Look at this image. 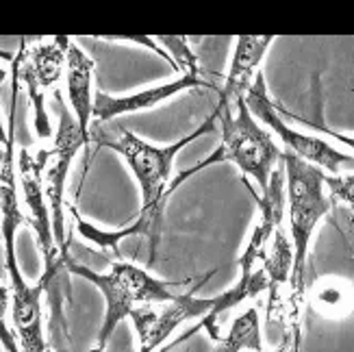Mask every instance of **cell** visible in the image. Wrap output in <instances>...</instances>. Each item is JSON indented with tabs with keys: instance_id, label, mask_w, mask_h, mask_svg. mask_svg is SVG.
I'll use <instances>...</instances> for the list:
<instances>
[{
	"instance_id": "cell-20",
	"label": "cell",
	"mask_w": 354,
	"mask_h": 352,
	"mask_svg": "<svg viewBox=\"0 0 354 352\" xmlns=\"http://www.w3.org/2000/svg\"><path fill=\"white\" fill-rule=\"evenodd\" d=\"M0 57H3L5 61H13V57H15V55H11V53H5V50H0Z\"/></svg>"
},
{
	"instance_id": "cell-10",
	"label": "cell",
	"mask_w": 354,
	"mask_h": 352,
	"mask_svg": "<svg viewBox=\"0 0 354 352\" xmlns=\"http://www.w3.org/2000/svg\"><path fill=\"white\" fill-rule=\"evenodd\" d=\"M192 87H211V85L205 83L198 74H183L172 83L150 87L144 91H135V94H129V96H109V94H104V91H96L91 120L106 122V120H115L124 113L152 109V106H157L159 102L180 94L183 89H192Z\"/></svg>"
},
{
	"instance_id": "cell-15",
	"label": "cell",
	"mask_w": 354,
	"mask_h": 352,
	"mask_svg": "<svg viewBox=\"0 0 354 352\" xmlns=\"http://www.w3.org/2000/svg\"><path fill=\"white\" fill-rule=\"evenodd\" d=\"M167 50L172 53V64L174 70H180L183 74H198V61L196 55L189 48L187 37H176V35H161L157 37Z\"/></svg>"
},
{
	"instance_id": "cell-13",
	"label": "cell",
	"mask_w": 354,
	"mask_h": 352,
	"mask_svg": "<svg viewBox=\"0 0 354 352\" xmlns=\"http://www.w3.org/2000/svg\"><path fill=\"white\" fill-rule=\"evenodd\" d=\"M241 350L266 352L263 337H261V319L254 307L245 309L235 317L228 335L222 337L220 346L215 348V352H241Z\"/></svg>"
},
{
	"instance_id": "cell-21",
	"label": "cell",
	"mask_w": 354,
	"mask_h": 352,
	"mask_svg": "<svg viewBox=\"0 0 354 352\" xmlns=\"http://www.w3.org/2000/svg\"><path fill=\"white\" fill-rule=\"evenodd\" d=\"M0 350H3V346H0Z\"/></svg>"
},
{
	"instance_id": "cell-1",
	"label": "cell",
	"mask_w": 354,
	"mask_h": 352,
	"mask_svg": "<svg viewBox=\"0 0 354 352\" xmlns=\"http://www.w3.org/2000/svg\"><path fill=\"white\" fill-rule=\"evenodd\" d=\"M209 131H215V115L207 118V122L198 131H194V135L183 137L180 142L170 144V146H152L144 140H140L137 135H133L129 129H124L115 120H91L89 124V142L102 146V148H111L118 155L124 157V161L129 163L131 172L135 174L137 183H140L142 189V211L137 222H133L131 226L122 228V231L115 233H104L98 231L94 224L85 222L79 211H74V222L79 233L94 241L96 246L113 250L115 254H120V241L127 239L131 235H142L148 239V248H150V257H148V266L155 263L157 259V248H159V239H161V220H163V211L165 205L170 201V196L174 194V189L180 185L183 180H187L189 176H194L196 172L205 170L207 165L213 163V159H205L203 163H198L194 170L183 172L180 176H176V180L172 178V163L174 157L180 152L183 146L192 144L196 137L205 135Z\"/></svg>"
},
{
	"instance_id": "cell-18",
	"label": "cell",
	"mask_w": 354,
	"mask_h": 352,
	"mask_svg": "<svg viewBox=\"0 0 354 352\" xmlns=\"http://www.w3.org/2000/svg\"><path fill=\"white\" fill-rule=\"evenodd\" d=\"M13 76V89H11V120H9V133L7 129L3 127V118H0V146L5 148H11L13 150V127H15V102H18V85H20V79L18 74L11 72Z\"/></svg>"
},
{
	"instance_id": "cell-12",
	"label": "cell",
	"mask_w": 354,
	"mask_h": 352,
	"mask_svg": "<svg viewBox=\"0 0 354 352\" xmlns=\"http://www.w3.org/2000/svg\"><path fill=\"white\" fill-rule=\"evenodd\" d=\"M91 74H94V59H89L72 39L66 48V91L68 102L72 106V115L85 135L89 146V124L91 109H94V91H91Z\"/></svg>"
},
{
	"instance_id": "cell-5",
	"label": "cell",
	"mask_w": 354,
	"mask_h": 352,
	"mask_svg": "<svg viewBox=\"0 0 354 352\" xmlns=\"http://www.w3.org/2000/svg\"><path fill=\"white\" fill-rule=\"evenodd\" d=\"M213 115L222 122V146L211 155L213 163L233 161L243 176H252L261 192H266L274 167L283 161V152L272 135L257 124L243 98L235 106L215 109Z\"/></svg>"
},
{
	"instance_id": "cell-7",
	"label": "cell",
	"mask_w": 354,
	"mask_h": 352,
	"mask_svg": "<svg viewBox=\"0 0 354 352\" xmlns=\"http://www.w3.org/2000/svg\"><path fill=\"white\" fill-rule=\"evenodd\" d=\"M245 106L252 113V118L261 120L263 124H268L276 135L281 137V142L285 144V152H291L298 159L311 163L319 170H328L330 174H339L344 167H350L352 170V155H346V152H339L337 148H333L330 144H326L324 140H317V137L298 133L294 129H289L285 122L281 120L279 111H276L274 102L268 96L266 89V81L263 74H257L254 83L250 85L248 94H245Z\"/></svg>"
},
{
	"instance_id": "cell-19",
	"label": "cell",
	"mask_w": 354,
	"mask_h": 352,
	"mask_svg": "<svg viewBox=\"0 0 354 352\" xmlns=\"http://www.w3.org/2000/svg\"><path fill=\"white\" fill-rule=\"evenodd\" d=\"M0 185H15L13 180V155L5 146H0Z\"/></svg>"
},
{
	"instance_id": "cell-16",
	"label": "cell",
	"mask_w": 354,
	"mask_h": 352,
	"mask_svg": "<svg viewBox=\"0 0 354 352\" xmlns=\"http://www.w3.org/2000/svg\"><path fill=\"white\" fill-rule=\"evenodd\" d=\"M9 287L5 285H0V346H3L7 352H20L18 346H15V337L9 333L7 324H5V311L9 307Z\"/></svg>"
},
{
	"instance_id": "cell-4",
	"label": "cell",
	"mask_w": 354,
	"mask_h": 352,
	"mask_svg": "<svg viewBox=\"0 0 354 352\" xmlns=\"http://www.w3.org/2000/svg\"><path fill=\"white\" fill-rule=\"evenodd\" d=\"M26 222L20 211L15 185H0V233L5 246V268L9 272V292H11V319L15 333L20 335L22 352H46V340L41 333V296L44 285L30 287L18 268L15 257V233Z\"/></svg>"
},
{
	"instance_id": "cell-9",
	"label": "cell",
	"mask_w": 354,
	"mask_h": 352,
	"mask_svg": "<svg viewBox=\"0 0 354 352\" xmlns=\"http://www.w3.org/2000/svg\"><path fill=\"white\" fill-rule=\"evenodd\" d=\"M209 277L211 274L203 277V281L194 287V292L205 281H209ZM194 292L176 296L172 302H167V307L159 313H155L148 307H137L131 311L129 317L133 319L137 335H140V352H152L155 348H159L167 337H170L176 326L187 322V319L207 315L215 309L218 296L215 298H196Z\"/></svg>"
},
{
	"instance_id": "cell-6",
	"label": "cell",
	"mask_w": 354,
	"mask_h": 352,
	"mask_svg": "<svg viewBox=\"0 0 354 352\" xmlns=\"http://www.w3.org/2000/svg\"><path fill=\"white\" fill-rule=\"evenodd\" d=\"M20 53L13 57L11 70H15L18 79L26 85L28 98L35 113V131L41 140H48L53 135L50 122L44 109V96L50 87H55L66 70V48L70 37H55L50 41H37L28 48L30 37L22 39Z\"/></svg>"
},
{
	"instance_id": "cell-3",
	"label": "cell",
	"mask_w": 354,
	"mask_h": 352,
	"mask_svg": "<svg viewBox=\"0 0 354 352\" xmlns=\"http://www.w3.org/2000/svg\"><path fill=\"white\" fill-rule=\"evenodd\" d=\"M285 167V187H287V207H289V228L294 239V287L298 294L304 292V270L309 241L315 226L326 213L335 207V198L326 194V174L319 167L298 159L291 152H283Z\"/></svg>"
},
{
	"instance_id": "cell-8",
	"label": "cell",
	"mask_w": 354,
	"mask_h": 352,
	"mask_svg": "<svg viewBox=\"0 0 354 352\" xmlns=\"http://www.w3.org/2000/svg\"><path fill=\"white\" fill-rule=\"evenodd\" d=\"M55 100L59 104V129L55 135V142L50 148V159L44 170V194L46 205L50 211V224H53V237L57 248L68 254L66 250V235H64V192H66V178L70 172V165L83 146H87L85 135L81 133L79 124L72 115V111L66 106L64 98L55 94Z\"/></svg>"
},
{
	"instance_id": "cell-11",
	"label": "cell",
	"mask_w": 354,
	"mask_h": 352,
	"mask_svg": "<svg viewBox=\"0 0 354 352\" xmlns=\"http://www.w3.org/2000/svg\"><path fill=\"white\" fill-rule=\"evenodd\" d=\"M274 41L272 35H239L233 64L228 70V79L224 89L220 91L218 109L222 106H235L239 98H245L250 85L254 83L259 74V64L263 61L270 44Z\"/></svg>"
},
{
	"instance_id": "cell-2",
	"label": "cell",
	"mask_w": 354,
	"mask_h": 352,
	"mask_svg": "<svg viewBox=\"0 0 354 352\" xmlns=\"http://www.w3.org/2000/svg\"><path fill=\"white\" fill-rule=\"evenodd\" d=\"M66 268L70 274H76V277L87 279L91 285H96L104 296L106 311H104V319L98 333L96 352H104L106 342L111 340V335L115 333L120 322L124 317H129L133 309L146 307V304H152V302L167 304L178 296L172 292V285L176 283L159 281L155 277H150L146 270L137 268L133 263L118 261L111 266V272L98 274L91 268L76 263L70 257H66Z\"/></svg>"
},
{
	"instance_id": "cell-17",
	"label": "cell",
	"mask_w": 354,
	"mask_h": 352,
	"mask_svg": "<svg viewBox=\"0 0 354 352\" xmlns=\"http://www.w3.org/2000/svg\"><path fill=\"white\" fill-rule=\"evenodd\" d=\"M326 187H328V194L335 198V203L344 201V203L352 205V192H354L352 172H350V176H344V178H337V176H328L326 174Z\"/></svg>"
},
{
	"instance_id": "cell-14",
	"label": "cell",
	"mask_w": 354,
	"mask_h": 352,
	"mask_svg": "<svg viewBox=\"0 0 354 352\" xmlns=\"http://www.w3.org/2000/svg\"><path fill=\"white\" fill-rule=\"evenodd\" d=\"M268 246L270 248H266L263 257H261V261H263L261 270L268 274V287L276 292V287L289 279L291 268H294V250H291L289 237L283 231V226L276 228Z\"/></svg>"
}]
</instances>
